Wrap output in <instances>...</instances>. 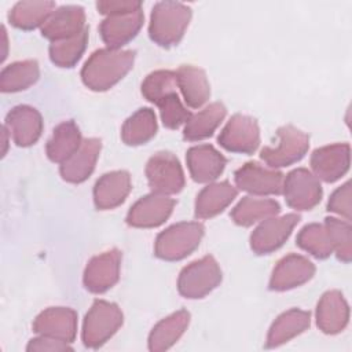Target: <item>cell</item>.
Instances as JSON below:
<instances>
[{
    "mask_svg": "<svg viewBox=\"0 0 352 352\" xmlns=\"http://www.w3.org/2000/svg\"><path fill=\"white\" fill-rule=\"evenodd\" d=\"M133 62L135 51L96 50L81 69L82 82L92 91H107L133 67Z\"/></svg>",
    "mask_w": 352,
    "mask_h": 352,
    "instance_id": "cell-1",
    "label": "cell"
},
{
    "mask_svg": "<svg viewBox=\"0 0 352 352\" xmlns=\"http://www.w3.org/2000/svg\"><path fill=\"white\" fill-rule=\"evenodd\" d=\"M87 43L88 28L70 38L52 41L50 45V58L59 67H73L84 54Z\"/></svg>",
    "mask_w": 352,
    "mask_h": 352,
    "instance_id": "cell-34",
    "label": "cell"
},
{
    "mask_svg": "<svg viewBox=\"0 0 352 352\" xmlns=\"http://www.w3.org/2000/svg\"><path fill=\"white\" fill-rule=\"evenodd\" d=\"M143 25L142 10L109 15L102 21L99 26V33L107 48L118 50L126 43H129L140 30Z\"/></svg>",
    "mask_w": 352,
    "mask_h": 352,
    "instance_id": "cell-19",
    "label": "cell"
},
{
    "mask_svg": "<svg viewBox=\"0 0 352 352\" xmlns=\"http://www.w3.org/2000/svg\"><path fill=\"white\" fill-rule=\"evenodd\" d=\"M238 188L254 195H279L283 188V175L257 162H246L234 173Z\"/></svg>",
    "mask_w": 352,
    "mask_h": 352,
    "instance_id": "cell-11",
    "label": "cell"
},
{
    "mask_svg": "<svg viewBox=\"0 0 352 352\" xmlns=\"http://www.w3.org/2000/svg\"><path fill=\"white\" fill-rule=\"evenodd\" d=\"M177 87L180 88L184 102L198 109L208 102L210 96V87L205 72L192 65H182L176 72Z\"/></svg>",
    "mask_w": 352,
    "mask_h": 352,
    "instance_id": "cell-26",
    "label": "cell"
},
{
    "mask_svg": "<svg viewBox=\"0 0 352 352\" xmlns=\"http://www.w3.org/2000/svg\"><path fill=\"white\" fill-rule=\"evenodd\" d=\"M349 320V307L338 290L326 292L316 305V324L324 334L341 333Z\"/></svg>",
    "mask_w": 352,
    "mask_h": 352,
    "instance_id": "cell-21",
    "label": "cell"
},
{
    "mask_svg": "<svg viewBox=\"0 0 352 352\" xmlns=\"http://www.w3.org/2000/svg\"><path fill=\"white\" fill-rule=\"evenodd\" d=\"M186 161L191 177L197 183L216 180L227 165L226 157L210 144H198L188 148Z\"/></svg>",
    "mask_w": 352,
    "mask_h": 352,
    "instance_id": "cell-18",
    "label": "cell"
},
{
    "mask_svg": "<svg viewBox=\"0 0 352 352\" xmlns=\"http://www.w3.org/2000/svg\"><path fill=\"white\" fill-rule=\"evenodd\" d=\"M351 164V147L348 143H336L316 148L311 155V168L318 179L333 183L342 177Z\"/></svg>",
    "mask_w": 352,
    "mask_h": 352,
    "instance_id": "cell-13",
    "label": "cell"
},
{
    "mask_svg": "<svg viewBox=\"0 0 352 352\" xmlns=\"http://www.w3.org/2000/svg\"><path fill=\"white\" fill-rule=\"evenodd\" d=\"M315 275V265L304 256L292 253L282 257L275 265L270 289L275 292H285L298 287L308 282Z\"/></svg>",
    "mask_w": 352,
    "mask_h": 352,
    "instance_id": "cell-17",
    "label": "cell"
},
{
    "mask_svg": "<svg viewBox=\"0 0 352 352\" xmlns=\"http://www.w3.org/2000/svg\"><path fill=\"white\" fill-rule=\"evenodd\" d=\"M300 216L289 213L280 217H268L250 235V248L256 254H270L279 249L290 236Z\"/></svg>",
    "mask_w": 352,
    "mask_h": 352,
    "instance_id": "cell-10",
    "label": "cell"
},
{
    "mask_svg": "<svg viewBox=\"0 0 352 352\" xmlns=\"http://www.w3.org/2000/svg\"><path fill=\"white\" fill-rule=\"evenodd\" d=\"M324 227L329 232L333 252H336L338 260L349 263L352 257V228L349 221L336 217H326Z\"/></svg>",
    "mask_w": 352,
    "mask_h": 352,
    "instance_id": "cell-36",
    "label": "cell"
},
{
    "mask_svg": "<svg viewBox=\"0 0 352 352\" xmlns=\"http://www.w3.org/2000/svg\"><path fill=\"white\" fill-rule=\"evenodd\" d=\"M278 144L264 147L260 158L272 169L298 162L309 148V136L293 125H283L276 131Z\"/></svg>",
    "mask_w": 352,
    "mask_h": 352,
    "instance_id": "cell-6",
    "label": "cell"
},
{
    "mask_svg": "<svg viewBox=\"0 0 352 352\" xmlns=\"http://www.w3.org/2000/svg\"><path fill=\"white\" fill-rule=\"evenodd\" d=\"M327 210L337 213L345 220H351L352 209H351V183L346 182L341 187H338L331 195L327 202Z\"/></svg>",
    "mask_w": 352,
    "mask_h": 352,
    "instance_id": "cell-39",
    "label": "cell"
},
{
    "mask_svg": "<svg viewBox=\"0 0 352 352\" xmlns=\"http://www.w3.org/2000/svg\"><path fill=\"white\" fill-rule=\"evenodd\" d=\"M205 227L198 221H183L168 227L155 239V256L166 261H177L187 257L198 246Z\"/></svg>",
    "mask_w": 352,
    "mask_h": 352,
    "instance_id": "cell-3",
    "label": "cell"
},
{
    "mask_svg": "<svg viewBox=\"0 0 352 352\" xmlns=\"http://www.w3.org/2000/svg\"><path fill=\"white\" fill-rule=\"evenodd\" d=\"M40 77L38 63L33 59L14 62L0 73L1 92H18L33 85Z\"/></svg>",
    "mask_w": 352,
    "mask_h": 352,
    "instance_id": "cell-33",
    "label": "cell"
},
{
    "mask_svg": "<svg viewBox=\"0 0 352 352\" xmlns=\"http://www.w3.org/2000/svg\"><path fill=\"white\" fill-rule=\"evenodd\" d=\"M122 312L117 304L95 300L82 323V342L87 348H99L121 327Z\"/></svg>",
    "mask_w": 352,
    "mask_h": 352,
    "instance_id": "cell-4",
    "label": "cell"
},
{
    "mask_svg": "<svg viewBox=\"0 0 352 352\" xmlns=\"http://www.w3.org/2000/svg\"><path fill=\"white\" fill-rule=\"evenodd\" d=\"M217 140L227 151L252 154L260 144L258 124L250 116L234 114L221 129Z\"/></svg>",
    "mask_w": 352,
    "mask_h": 352,
    "instance_id": "cell-9",
    "label": "cell"
},
{
    "mask_svg": "<svg viewBox=\"0 0 352 352\" xmlns=\"http://www.w3.org/2000/svg\"><path fill=\"white\" fill-rule=\"evenodd\" d=\"M297 245L316 258H327L333 253V245L324 224L311 223L301 228L296 239Z\"/></svg>",
    "mask_w": 352,
    "mask_h": 352,
    "instance_id": "cell-35",
    "label": "cell"
},
{
    "mask_svg": "<svg viewBox=\"0 0 352 352\" xmlns=\"http://www.w3.org/2000/svg\"><path fill=\"white\" fill-rule=\"evenodd\" d=\"M81 143V132L77 124L72 120L63 121L54 129L52 136L47 142V157L52 162L62 164L80 148Z\"/></svg>",
    "mask_w": 352,
    "mask_h": 352,
    "instance_id": "cell-28",
    "label": "cell"
},
{
    "mask_svg": "<svg viewBox=\"0 0 352 352\" xmlns=\"http://www.w3.org/2000/svg\"><path fill=\"white\" fill-rule=\"evenodd\" d=\"M26 349L28 351H51V352L55 351V352H58V351H72V346H69V342L40 336L37 338L30 340Z\"/></svg>",
    "mask_w": 352,
    "mask_h": 352,
    "instance_id": "cell-41",
    "label": "cell"
},
{
    "mask_svg": "<svg viewBox=\"0 0 352 352\" xmlns=\"http://www.w3.org/2000/svg\"><path fill=\"white\" fill-rule=\"evenodd\" d=\"M121 252L110 249L89 260L84 271V286L91 293H104L113 287L120 278Z\"/></svg>",
    "mask_w": 352,
    "mask_h": 352,
    "instance_id": "cell-12",
    "label": "cell"
},
{
    "mask_svg": "<svg viewBox=\"0 0 352 352\" xmlns=\"http://www.w3.org/2000/svg\"><path fill=\"white\" fill-rule=\"evenodd\" d=\"M238 190L227 180L210 183L199 191L195 199V217L210 219L221 213L236 197Z\"/></svg>",
    "mask_w": 352,
    "mask_h": 352,
    "instance_id": "cell-25",
    "label": "cell"
},
{
    "mask_svg": "<svg viewBox=\"0 0 352 352\" xmlns=\"http://www.w3.org/2000/svg\"><path fill=\"white\" fill-rule=\"evenodd\" d=\"M102 142L96 138L84 139L80 148L65 162L60 164V176L69 183H82L95 169L100 154Z\"/></svg>",
    "mask_w": 352,
    "mask_h": 352,
    "instance_id": "cell-22",
    "label": "cell"
},
{
    "mask_svg": "<svg viewBox=\"0 0 352 352\" xmlns=\"http://www.w3.org/2000/svg\"><path fill=\"white\" fill-rule=\"evenodd\" d=\"M176 72L172 70H155L150 73L142 82V94L143 96L155 103L164 95L176 91Z\"/></svg>",
    "mask_w": 352,
    "mask_h": 352,
    "instance_id": "cell-38",
    "label": "cell"
},
{
    "mask_svg": "<svg viewBox=\"0 0 352 352\" xmlns=\"http://www.w3.org/2000/svg\"><path fill=\"white\" fill-rule=\"evenodd\" d=\"M85 28V12L82 7L62 6L41 26V34L51 41H59L81 33Z\"/></svg>",
    "mask_w": 352,
    "mask_h": 352,
    "instance_id": "cell-20",
    "label": "cell"
},
{
    "mask_svg": "<svg viewBox=\"0 0 352 352\" xmlns=\"http://www.w3.org/2000/svg\"><path fill=\"white\" fill-rule=\"evenodd\" d=\"M190 323V314L180 309L160 320L148 336V349L161 352L169 349L187 330Z\"/></svg>",
    "mask_w": 352,
    "mask_h": 352,
    "instance_id": "cell-27",
    "label": "cell"
},
{
    "mask_svg": "<svg viewBox=\"0 0 352 352\" xmlns=\"http://www.w3.org/2000/svg\"><path fill=\"white\" fill-rule=\"evenodd\" d=\"M221 282V270L213 256H204L186 265L177 279V290L186 298H202Z\"/></svg>",
    "mask_w": 352,
    "mask_h": 352,
    "instance_id": "cell-5",
    "label": "cell"
},
{
    "mask_svg": "<svg viewBox=\"0 0 352 352\" xmlns=\"http://www.w3.org/2000/svg\"><path fill=\"white\" fill-rule=\"evenodd\" d=\"M191 8L179 1H160L153 7L148 34L161 47L176 45L191 19Z\"/></svg>",
    "mask_w": 352,
    "mask_h": 352,
    "instance_id": "cell-2",
    "label": "cell"
},
{
    "mask_svg": "<svg viewBox=\"0 0 352 352\" xmlns=\"http://www.w3.org/2000/svg\"><path fill=\"white\" fill-rule=\"evenodd\" d=\"M311 324V314L302 309H289L280 314L271 324L265 341V348H276L296 336L305 331Z\"/></svg>",
    "mask_w": 352,
    "mask_h": 352,
    "instance_id": "cell-24",
    "label": "cell"
},
{
    "mask_svg": "<svg viewBox=\"0 0 352 352\" xmlns=\"http://www.w3.org/2000/svg\"><path fill=\"white\" fill-rule=\"evenodd\" d=\"M175 208V199L162 194H148L136 201L126 214V223L138 228L158 227L166 221Z\"/></svg>",
    "mask_w": 352,
    "mask_h": 352,
    "instance_id": "cell-14",
    "label": "cell"
},
{
    "mask_svg": "<svg viewBox=\"0 0 352 352\" xmlns=\"http://www.w3.org/2000/svg\"><path fill=\"white\" fill-rule=\"evenodd\" d=\"M282 192L286 204L296 210H311L322 199L319 179L305 168L293 169L286 175Z\"/></svg>",
    "mask_w": 352,
    "mask_h": 352,
    "instance_id": "cell-8",
    "label": "cell"
},
{
    "mask_svg": "<svg viewBox=\"0 0 352 352\" xmlns=\"http://www.w3.org/2000/svg\"><path fill=\"white\" fill-rule=\"evenodd\" d=\"M280 212V205L270 198L243 197L231 210V219L235 224L249 227L256 221L276 216Z\"/></svg>",
    "mask_w": 352,
    "mask_h": 352,
    "instance_id": "cell-30",
    "label": "cell"
},
{
    "mask_svg": "<svg viewBox=\"0 0 352 352\" xmlns=\"http://www.w3.org/2000/svg\"><path fill=\"white\" fill-rule=\"evenodd\" d=\"M33 331L38 336L73 342L77 333V314L66 307L47 308L34 319Z\"/></svg>",
    "mask_w": 352,
    "mask_h": 352,
    "instance_id": "cell-15",
    "label": "cell"
},
{
    "mask_svg": "<svg viewBox=\"0 0 352 352\" xmlns=\"http://www.w3.org/2000/svg\"><path fill=\"white\" fill-rule=\"evenodd\" d=\"M157 132L155 113L148 107L136 110L121 128V139L128 146H140L154 138Z\"/></svg>",
    "mask_w": 352,
    "mask_h": 352,
    "instance_id": "cell-31",
    "label": "cell"
},
{
    "mask_svg": "<svg viewBox=\"0 0 352 352\" xmlns=\"http://www.w3.org/2000/svg\"><path fill=\"white\" fill-rule=\"evenodd\" d=\"M96 8L103 15H116V14H125L142 10V3L135 0H106L98 1Z\"/></svg>",
    "mask_w": 352,
    "mask_h": 352,
    "instance_id": "cell-40",
    "label": "cell"
},
{
    "mask_svg": "<svg viewBox=\"0 0 352 352\" xmlns=\"http://www.w3.org/2000/svg\"><path fill=\"white\" fill-rule=\"evenodd\" d=\"M154 104L160 109L162 124L169 129L179 128L191 117V113L184 107L176 91L164 95Z\"/></svg>",
    "mask_w": 352,
    "mask_h": 352,
    "instance_id": "cell-37",
    "label": "cell"
},
{
    "mask_svg": "<svg viewBox=\"0 0 352 352\" xmlns=\"http://www.w3.org/2000/svg\"><path fill=\"white\" fill-rule=\"evenodd\" d=\"M4 126L16 146L29 147L41 136L43 118L34 107L19 104L8 111Z\"/></svg>",
    "mask_w": 352,
    "mask_h": 352,
    "instance_id": "cell-16",
    "label": "cell"
},
{
    "mask_svg": "<svg viewBox=\"0 0 352 352\" xmlns=\"http://www.w3.org/2000/svg\"><path fill=\"white\" fill-rule=\"evenodd\" d=\"M226 113V106L220 102H214L197 114H191L183 129V138L190 142H197L212 136L224 120Z\"/></svg>",
    "mask_w": 352,
    "mask_h": 352,
    "instance_id": "cell-29",
    "label": "cell"
},
{
    "mask_svg": "<svg viewBox=\"0 0 352 352\" xmlns=\"http://www.w3.org/2000/svg\"><path fill=\"white\" fill-rule=\"evenodd\" d=\"M54 1H19L11 8L8 19L15 28L30 30L43 26L54 12Z\"/></svg>",
    "mask_w": 352,
    "mask_h": 352,
    "instance_id": "cell-32",
    "label": "cell"
},
{
    "mask_svg": "<svg viewBox=\"0 0 352 352\" xmlns=\"http://www.w3.org/2000/svg\"><path fill=\"white\" fill-rule=\"evenodd\" d=\"M146 176L153 192L169 195L177 194L184 187V173L176 155L169 151H158L146 165Z\"/></svg>",
    "mask_w": 352,
    "mask_h": 352,
    "instance_id": "cell-7",
    "label": "cell"
},
{
    "mask_svg": "<svg viewBox=\"0 0 352 352\" xmlns=\"http://www.w3.org/2000/svg\"><path fill=\"white\" fill-rule=\"evenodd\" d=\"M132 188L131 176L126 170H113L98 179L94 187L95 206L107 210L121 205Z\"/></svg>",
    "mask_w": 352,
    "mask_h": 352,
    "instance_id": "cell-23",
    "label": "cell"
}]
</instances>
